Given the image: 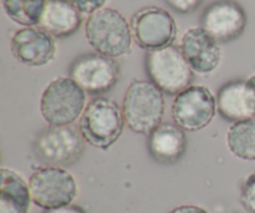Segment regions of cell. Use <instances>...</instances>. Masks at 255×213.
I'll return each instance as SVG.
<instances>
[{"mask_svg": "<svg viewBox=\"0 0 255 213\" xmlns=\"http://www.w3.org/2000/svg\"><path fill=\"white\" fill-rule=\"evenodd\" d=\"M85 35L97 54L111 59L126 56L132 50L131 25L112 7H104L90 15L85 24Z\"/></svg>", "mask_w": 255, "mask_h": 213, "instance_id": "obj_1", "label": "cell"}, {"mask_svg": "<svg viewBox=\"0 0 255 213\" xmlns=\"http://www.w3.org/2000/svg\"><path fill=\"white\" fill-rule=\"evenodd\" d=\"M166 109L164 95L153 82L133 80L122 102L125 122L136 134L149 135L162 124Z\"/></svg>", "mask_w": 255, "mask_h": 213, "instance_id": "obj_2", "label": "cell"}, {"mask_svg": "<svg viewBox=\"0 0 255 213\" xmlns=\"http://www.w3.org/2000/svg\"><path fill=\"white\" fill-rule=\"evenodd\" d=\"M125 125L122 107L115 100L100 96L87 104L80 117L79 130L87 144L107 150L119 141Z\"/></svg>", "mask_w": 255, "mask_h": 213, "instance_id": "obj_3", "label": "cell"}, {"mask_svg": "<svg viewBox=\"0 0 255 213\" xmlns=\"http://www.w3.org/2000/svg\"><path fill=\"white\" fill-rule=\"evenodd\" d=\"M86 106V91L70 76L52 80L40 99V112L49 126L72 125L82 116Z\"/></svg>", "mask_w": 255, "mask_h": 213, "instance_id": "obj_4", "label": "cell"}, {"mask_svg": "<svg viewBox=\"0 0 255 213\" xmlns=\"http://www.w3.org/2000/svg\"><path fill=\"white\" fill-rule=\"evenodd\" d=\"M146 71L149 81L163 94L178 95L193 80V70L187 62L181 47L174 45L146 54Z\"/></svg>", "mask_w": 255, "mask_h": 213, "instance_id": "obj_5", "label": "cell"}, {"mask_svg": "<svg viewBox=\"0 0 255 213\" xmlns=\"http://www.w3.org/2000/svg\"><path fill=\"white\" fill-rule=\"evenodd\" d=\"M85 142L80 130L72 125L47 126L35 139L34 154L45 166H69L82 156Z\"/></svg>", "mask_w": 255, "mask_h": 213, "instance_id": "obj_6", "label": "cell"}, {"mask_svg": "<svg viewBox=\"0 0 255 213\" xmlns=\"http://www.w3.org/2000/svg\"><path fill=\"white\" fill-rule=\"evenodd\" d=\"M30 195L36 206L44 210L71 205L77 195L75 177L62 167H42L29 180Z\"/></svg>", "mask_w": 255, "mask_h": 213, "instance_id": "obj_7", "label": "cell"}, {"mask_svg": "<svg viewBox=\"0 0 255 213\" xmlns=\"http://www.w3.org/2000/svg\"><path fill=\"white\" fill-rule=\"evenodd\" d=\"M172 119L177 126L196 132L208 126L217 112V97L203 85H191L176 95L172 104Z\"/></svg>", "mask_w": 255, "mask_h": 213, "instance_id": "obj_8", "label": "cell"}, {"mask_svg": "<svg viewBox=\"0 0 255 213\" xmlns=\"http://www.w3.org/2000/svg\"><path fill=\"white\" fill-rule=\"evenodd\" d=\"M131 29L136 44L147 51L163 49L173 45L177 37V24L167 10L148 6L134 12Z\"/></svg>", "mask_w": 255, "mask_h": 213, "instance_id": "obj_9", "label": "cell"}, {"mask_svg": "<svg viewBox=\"0 0 255 213\" xmlns=\"http://www.w3.org/2000/svg\"><path fill=\"white\" fill-rule=\"evenodd\" d=\"M70 77L86 94H104L114 89L121 77L117 61L101 54H85L74 60Z\"/></svg>", "mask_w": 255, "mask_h": 213, "instance_id": "obj_10", "label": "cell"}, {"mask_svg": "<svg viewBox=\"0 0 255 213\" xmlns=\"http://www.w3.org/2000/svg\"><path fill=\"white\" fill-rule=\"evenodd\" d=\"M10 50L20 64L41 67L54 61L57 47L52 35L41 27L29 26L14 32L10 40Z\"/></svg>", "mask_w": 255, "mask_h": 213, "instance_id": "obj_11", "label": "cell"}, {"mask_svg": "<svg viewBox=\"0 0 255 213\" xmlns=\"http://www.w3.org/2000/svg\"><path fill=\"white\" fill-rule=\"evenodd\" d=\"M248 22L246 11L234 0H217L206 7L201 26L219 42H229L243 34Z\"/></svg>", "mask_w": 255, "mask_h": 213, "instance_id": "obj_12", "label": "cell"}, {"mask_svg": "<svg viewBox=\"0 0 255 213\" xmlns=\"http://www.w3.org/2000/svg\"><path fill=\"white\" fill-rule=\"evenodd\" d=\"M181 50L193 72L202 76L213 74L223 57L221 42L202 26L191 27L184 32Z\"/></svg>", "mask_w": 255, "mask_h": 213, "instance_id": "obj_13", "label": "cell"}, {"mask_svg": "<svg viewBox=\"0 0 255 213\" xmlns=\"http://www.w3.org/2000/svg\"><path fill=\"white\" fill-rule=\"evenodd\" d=\"M187 136L184 130L176 124L162 122L148 135L147 147L152 159L159 164H176L183 157L187 150Z\"/></svg>", "mask_w": 255, "mask_h": 213, "instance_id": "obj_14", "label": "cell"}, {"mask_svg": "<svg viewBox=\"0 0 255 213\" xmlns=\"http://www.w3.org/2000/svg\"><path fill=\"white\" fill-rule=\"evenodd\" d=\"M82 24V14L69 0H47L39 27L54 37L75 34Z\"/></svg>", "mask_w": 255, "mask_h": 213, "instance_id": "obj_15", "label": "cell"}, {"mask_svg": "<svg viewBox=\"0 0 255 213\" xmlns=\"http://www.w3.org/2000/svg\"><path fill=\"white\" fill-rule=\"evenodd\" d=\"M29 182L15 170L2 167L0 180V213H27L30 209Z\"/></svg>", "mask_w": 255, "mask_h": 213, "instance_id": "obj_16", "label": "cell"}, {"mask_svg": "<svg viewBox=\"0 0 255 213\" xmlns=\"http://www.w3.org/2000/svg\"><path fill=\"white\" fill-rule=\"evenodd\" d=\"M217 111L226 121L236 124L253 119L247 96L246 80L227 82L217 94Z\"/></svg>", "mask_w": 255, "mask_h": 213, "instance_id": "obj_17", "label": "cell"}, {"mask_svg": "<svg viewBox=\"0 0 255 213\" xmlns=\"http://www.w3.org/2000/svg\"><path fill=\"white\" fill-rule=\"evenodd\" d=\"M226 140L228 150L234 156L255 161V117L232 124Z\"/></svg>", "mask_w": 255, "mask_h": 213, "instance_id": "obj_18", "label": "cell"}, {"mask_svg": "<svg viewBox=\"0 0 255 213\" xmlns=\"http://www.w3.org/2000/svg\"><path fill=\"white\" fill-rule=\"evenodd\" d=\"M47 0H1L7 17L25 27L39 26Z\"/></svg>", "mask_w": 255, "mask_h": 213, "instance_id": "obj_19", "label": "cell"}, {"mask_svg": "<svg viewBox=\"0 0 255 213\" xmlns=\"http://www.w3.org/2000/svg\"><path fill=\"white\" fill-rule=\"evenodd\" d=\"M242 205L249 213H255V172L249 175L242 187Z\"/></svg>", "mask_w": 255, "mask_h": 213, "instance_id": "obj_20", "label": "cell"}, {"mask_svg": "<svg viewBox=\"0 0 255 213\" xmlns=\"http://www.w3.org/2000/svg\"><path fill=\"white\" fill-rule=\"evenodd\" d=\"M81 14L91 15L99 10L104 9V5L107 0H69Z\"/></svg>", "mask_w": 255, "mask_h": 213, "instance_id": "obj_21", "label": "cell"}, {"mask_svg": "<svg viewBox=\"0 0 255 213\" xmlns=\"http://www.w3.org/2000/svg\"><path fill=\"white\" fill-rule=\"evenodd\" d=\"M203 0H166L167 4L179 14H191L202 4Z\"/></svg>", "mask_w": 255, "mask_h": 213, "instance_id": "obj_22", "label": "cell"}, {"mask_svg": "<svg viewBox=\"0 0 255 213\" xmlns=\"http://www.w3.org/2000/svg\"><path fill=\"white\" fill-rule=\"evenodd\" d=\"M246 87L249 107H251L253 117H255V74L246 80Z\"/></svg>", "mask_w": 255, "mask_h": 213, "instance_id": "obj_23", "label": "cell"}, {"mask_svg": "<svg viewBox=\"0 0 255 213\" xmlns=\"http://www.w3.org/2000/svg\"><path fill=\"white\" fill-rule=\"evenodd\" d=\"M42 213H86V211L77 205H67V206L57 207V209L45 210Z\"/></svg>", "mask_w": 255, "mask_h": 213, "instance_id": "obj_24", "label": "cell"}, {"mask_svg": "<svg viewBox=\"0 0 255 213\" xmlns=\"http://www.w3.org/2000/svg\"><path fill=\"white\" fill-rule=\"evenodd\" d=\"M169 213H208V212L199 206H194V205H184V206H179L177 207V209L172 210Z\"/></svg>", "mask_w": 255, "mask_h": 213, "instance_id": "obj_25", "label": "cell"}]
</instances>
